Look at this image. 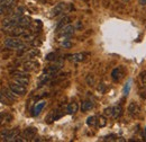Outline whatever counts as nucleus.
Here are the masks:
<instances>
[{"label": "nucleus", "instance_id": "1", "mask_svg": "<svg viewBox=\"0 0 146 142\" xmlns=\"http://www.w3.org/2000/svg\"><path fill=\"white\" fill-rule=\"evenodd\" d=\"M5 46L8 49H13V50H17L18 53H23L27 50V45L21 42L20 40H18L17 37H8L5 40Z\"/></svg>", "mask_w": 146, "mask_h": 142}, {"label": "nucleus", "instance_id": "2", "mask_svg": "<svg viewBox=\"0 0 146 142\" xmlns=\"http://www.w3.org/2000/svg\"><path fill=\"white\" fill-rule=\"evenodd\" d=\"M74 31H75L74 29V26L71 25V24H68V25H65L64 27H62L58 31V36H60V38H63V40L70 38L74 34Z\"/></svg>", "mask_w": 146, "mask_h": 142}, {"label": "nucleus", "instance_id": "3", "mask_svg": "<svg viewBox=\"0 0 146 142\" xmlns=\"http://www.w3.org/2000/svg\"><path fill=\"white\" fill-rule=\"evenodd\" d=\"M127 111H128V114H129L131 117H134V119L138 117L139 114H141V107L138 106V104H137L136 102H131V103L128 105Z\"/></svg>", "mask_w": 146, "mask_h": 142}, {"label": "nucleus", "instance_id": "4", "mask_svg": "<svg viewBox=\"0 0 146 142\" xmlns=\"http://www.w3.org/2000/svg\"><path fill=\"white\" fill-rule=\"evenodd\" d=\"M9 88L11 89L16 95H18V96H23V95H25L27 92V88L25 86H23V85L17 84V82H11L9 85Z\"/></svg>", "mask_w": 146, "mask_h": 142}, {"label": "nucleus", "instance_id": "5", "mask_svg": "<svg viewBox=\"0 0 146 142\" xmlns=\"http://www.w3.org/2000/svg\"><path fill=\"white\" fill-rule=\"evenodd\" d=\"M65 8H66V5H65L64 2L57 3L56 6H54V7L52 8V10H51V13H50V17H55V16L61 15V14L65 10Z\"/></svg>", "mask_w": 146, "mask_h": 142}, {"label": "nucleus", "instance_id": "6", "mask_svg": "<svg viewBox=\"0 0 146 142\" xmlns=\"http://www.w3.org/2000/svg\"><path fill=\"white\" fill-rule=\"evenodd\" d=\"M8 32H9V34L13 36V37H19V36H24L25 34H26V33H27V31H26V27H23V26H16V27H14V28L9 29Z\"/></svg>", "mask_w": 146, "mask_h": 142}, {"label": "nucleus", "instance_id": "7", "mask_svg": "<svg viewBox=\"0 0 146 142\" xmlns=\"http://www.w3.org/2000/svg\"><path fill=\"white\" fill-rule=\"evenodd\" d=\"M23 67H24V70L27 71V72H29V71L37 70V68L39 67V64H38V62L34 61V60L32 59V60H27V61H25L24 64H23Z\"/></svg>", "mask_w": 146, "mask_h": 142}, {"label": "nucleus", "instance_id": "8", "mask_svg": "<svg viewBox=\"0 0 146 142\" xmlns=\"http://www.w3.org/2000/svg\"><path fill=\"white\" fill-rule=\"evenodd\" d=\"M68 58H69V60H70V61L78 63V62H82V61H84V60L87 59V53L79 52V53L71 54V55H69Z\"/></svg>", "mask_w": 146, "mask_h": 142}, {"label": "nucleus", "instance_id": "9", "mask_svg": "<svg viewBox=\"0 0 146 142\" xmlns=\"http://www.w3.org/2000/svg\"><path fill=\"white\" fill-rule=\"evenodd\" d=\"M36 133H37V130L35 127H27V129L24 130L23 135H24V138L26 140H32L36 135Z\"/></svg>", "mask_w": 146, "mask_h": 142}, {"label": "nucleus", "instance_id": "10", "mask_svg": "<svg viewBox=\"0 0 146 142\" xmlns=\"http://www.w3.org/2000/svg\"><path fill=\"white\" fill-rule=\"evenodd\" d=\"M39 55V51L37 50V49H29L28 51H26L25 53H24V59H26V60H32V59H34V58H36Z\"/></svg>", "mask_w": 146, "mask_h": 142}, {"label": "nucleus", "instance_id": "11", "mask_svg": "<svg viewBox=\"0 0 146 142\" xmlns=\"http://www.w3.org/2000/svg\"><path fill=\"white\" fill-rule=\"evenodd\" d=\"M52 77H53L52 74L44 72V73L39 77V79H38V87H42V86H44L45 84H47V82L51 80V78H52Z\"/></svg>", "mask_w": 146, "mask_h": 142}, {"label": "nucleus", "instance_id": "12", "mask_svg": "<svg viewBox=\"0 0 146 142\" xmlns=\"http://www.w3.org/2000/svg\"><path fill=\"white\" fill-rule=\"evenodd\" d=\"M19 134V130L18 129H14V130H9L8 131V134H7V137H6V139L3 140V141L6 142H14V139L17 137Z\"/></svg>", "mask_w": 146, "mask_h": 142}, {"label": "nucleus", "instance_id": "13", "mask_svg": "<svg viewBox=\"0 0 146 142\" xmlns=\"http://www.w3.org/2000/svg\"><path fill=\"white\" fill-rule=\"evenodd\" d=\"M121 114H123V107H121L120 104H117L116 106L112 107L111 116H112L113 119H118V117H120V116H121Z\"/></svg>", "mask_w": 146, "mask_h": 142}, {"label": "nucleus", "instance_id": "14", "mask_svg": "<svg viewBox=\"0 0 146 142\" xmlns=\"http://www.w3.org/2000/svg\"><path fill=\"white\" fill-rule=\"evenodd\" d=\"M32 24V19L28 16H20L18 18V26H23V27H28Z\"/></svg>", "mask_w": 146, "mask_h": 142}, {"label": "nucleus", "instance_id": "15", "mask_svg": "<svg viewBox=\"0 0 146 142\" xmlns=\"http://www.w3.org/2000/svg\"><path fill=\"white\" fill-rule=\"evenodd\" d=\"M2 91H3V94L6 95V97H7V98H8L10 102H16V100L18 99V97L16 96V94H15V92H14V91H13L10 88H9V89H3Z\"/></svg>", "mask_w": 146, "mask_h": 142}, {"label": "nucleus", "instance_id": "16", "mask_svg": "<svg viewBox=\"0 0 146 142\" xmlns=\"http://www.w3.org/2000/svg\"><path fill=\"white\" fill-rule=\"evenodd\" d=\"M78 109H79V105H78L76 102H71V103L68 105V107H66V112H68L70 115L75 114V113L78 112Z\"/></svg>", "mask_w": 146, "mask_h": 142}, {"label": "nucleus", "instance_id": "17", "mask_svg": "<svg viewBox=\"0 0 146 142\" xmlns=\"http://www.w3.org/2000/svg\"><path fill=\"white\" fill-rule=\"evenodd\" d=\"M121 76H123V72L120 70V68H116V69H113L112 72H111V78L115 81H119L120 78H121Z\"/></svg>", "mask_w": 146, "mask_h": 142}, {"label": "nucleus", "instance_id": "18", "mask_svg": "<svg viewBox=\"0 0 146 142\" xmlns=\"http://www.w3.org/2000/svg\"><path fill=\"white\" fill-rule=\"evenodd\" d=\"M15 82L27 87L29 85V78L28 77H15Z\"/></svg>", "mask_w": 146, "mask_h": 142}, {"label": "nucleus", "instance_id": "19", "mask_svg": "<svg viewBox=\"0 0 146 142\" xmlns=\"http://www.w3.org/2000/svg\"><path fill=\"white\" fill-rule=\"evenodd\" d=\"M69 21H70V17H69V16H64V17L62 18V19L57 23V25H56V31L58 32L62 27H64L65 25H68V24H69Z\"/></svg>", "mask_w": 146, "mask_h": 142}, {"label": "nucleus", "instance_id": "20", "mask_svg": "<svg viewBox=\"0 0 146 142\" xmlns=\"http://www.w3.org/2000/svg\"><path fill=\"white\" fill-rule=\"evenodd\" d=\"M92 108H93V103H92L91 100L82 102V104H81V111L82 112H88V111H90Z\"/></svg>", "mask_w": 146, "mask_h": 142}, {"label": "nucleus", "instance_id": "21", "mask_svg": "<svg viewBox=\"0 0 146 142\" xmlns=\"http://www.w3.org/2000/svg\"><path fill=\"white\" fill-rule=\"evenodd\" d=\"M45 105H46V103H45L44 100H43V102H39L36 106H35V108H34V115H35V116H37V115H38V114L42 112V109L45 107Z\"/></svg>", "mask_w": 146, "mask_h": 142}, {"label": "nucleus", "instance_id": "22", "mask_svg": "<svg viewBox=\"0 0 146 142\" xmlns=\"http://www.w3.org/2000/svg\"><path fill=\"white\" fill-rule=\"evenodd\" d=\"M0 103L1 104H5V105H9L10 104V100L6 97V95L3 94V91H0Z\"/></svg>", "mask_w": 146, "mask_h": 142}, {"label": "nucleus", "instance_id": "23", "mask_svg": "<svg viewBox=\"0 0 146 142\" xmlns=\"http://www.w3.org/2000/svg\"><path fill=\"white\" fill-rule=\"evenodd\" d=\"M11 120H13V116H11L10 114H7V113H5V115H3V119H2V122H1V124H8V123H10V122H11Z\"/></svg>", "mask_w": 146, "mask_h": 142}, {"label": "nucleus", "instance_id": "24", "mask_svg": "<svg viewBox=\"0 0 146 142\" xmlns=\"http://www.w3.org/2000/svg\"><path fill=\"white\" fill-rule=\"evenodd\" d=\"M97 123H98V126H99V127H104V126L107 125V119H106L105 116H100V117L98 119Z\"/></svg>", "mask_w": 146, "mask_h": 142}, {"label": "nucleus", "instance_id": "25", "mask_svg": "<svg viewBox=\"0 0 146 142\" xmlns=\"http://www.w3.org/2000/svg\"><path fill=\"white\" fill-rule=\"evenodd\" d=\"M139 78H141V84H142V86L146 88V71H142L141 73H139Z\"/></svg>", "mask_w": 146, "mask_h": 142}, {"label": "nucleus", "instance_id": "26", "mask_svg": "<svg viewBox=\"0 0 146 142\" xmlns=\"http://www.w3.org/2000/svg\"><path fill=\"white\" fill-rule=\"evenodd\" d=\"M87 124L89 125V126H94V125L97 124V117L96 116H89L87 119Z\"/></svg>", "mask_w": 146, "mask_h": 142}, {"label": "nucleus", "instance_id": "27", "mask_svg": "<svg viewBox=\"0 0 146 142\" xmlns=\"http://www.w3.org/2000/svg\"><path fill=\"white\" fill-rule=\"evenodd\" d=\"M16 0H1L0 1V5L5 6V7H11L14 3H15Z\"/></svg>", "mask_w": 146, "mask_h": 142}, {"label": "nucleus", "instance_id": "28", "mask_svg": "<svg viewBox=\"0 0 146 142\" xmlns=\"http://www.w3.org/2000/svg\"><path fill=\"white\" fill-rule=\"evenodd\" d=\"M61 45H62L63 48L70 49V48L72 46V43L70 42V40H69V38H65V40H62V42H61Z\"/></svg>", "mask_w": 146, "mask_h": 142}, {"label": "nucleus", "instance_id": "29", "mask_svg": "<svg viewBox=\"0 0 146 142\" xmlns=\"http://www.w3.org/2000/svg\"><path fill=\"white\" fill-rule=\"evenodd\" d=\"M86 81H87V84H88L90 87H92V86L94 85V77H93L92 74H88L87 78H86Z\"/></svg>", "mask_w": 146, "mask_h": 142}, {"label": "nucleus", "instance_id": "30", "mask_svg": "<svg viewBox=\"0 0 146 142\" xmlns=\"http://www.w3.org/2000/svg\"><path fill=\"white\" fill-rule=\"evenodd\" d=\"M97 90H98L100 94H104V92H106L107 87H106V85H105L104 82H100V84L97 86Z\"/></svg>", "mask_w": 146, "mask_h": 142}, {"label": "nucleus", "instance_id": "31", "mask_svg": "<svg viewBox=\"0 0 146 142\" xmlns=\"http://www.w3.org/2000/svg\"><path fill=\"white\" fill-rule=\"evenodd\" d=\"M46 60L47 61H55L56 60V54L55 53H50L46 55Z\"/></svg>", "mask_w": 146, "mask_h": 142}, {"label": "nucleus", "instance_id": "32", "mask_svg": "<svg viewBox=\"0 0 146 142\" xmlns=\"http://www.w3.org/2000/svg\"><path fill=\"white\" fill-rule=\"evenodd\" d=\"M130 84H131V80H129L127 84L125 85V88H124V94H125V95H128V91H129V89H130Z\"/></svg>", "mask_w": 146, "mask_h": 142}, {"label": "nucleus", "instance_id": "33", "mask_svg": "<svg viewBox=\"0 0 146 142\" xmlns=\"http://www.w3.org/2000/svg\"><path fill=\"white\" fill-rule=\"evenodd\" d=\"M8 131H9V130H2V131L0 132V139L5 140L6 137H7V134H8Z\"/></svg>", "mask_w": 146, "mask_h": 142}, {"label": "nucleus", "instance_id": "34", "mask_svg": "<svg viewBox=\"0 0 146 142\" xmlns=\"http://www.w3.org/2000/svg\"><path fill=\"white\" fill-rule=\"evenodd\" d=\"M104 140H105V141H115V140H116V135H113V134L108 135V137H106Z\"/></svg>", "mask_w": 146, "mask_h": 142}, {"label": "nucleus", "instance_id": "35", "mask_svg": "<svg viewBox=\"0 0 146 142\" xmlns=\"http://www.w3.org/2000/svg\"><path fill=\"white\" fill-rule=\"evenodd\" d=\"M111 113H112V108L111 107H108L105 109V115H110L111 116Z\"/></svg>", "mask_w": 146, "mask_h": 142}, {"label": "nucleus", "instance_id": "36", "mask_svg": "<svg viewBox=\"0 0 146 142\" xmlns=\"http://www.w3.org/2000/svg\"><path fill=\"white\" fill-rule=\"evenodd\" d=\"M3 115H5V113H3V112H0V124H1V122H2V119H3Z\"/></svg>", "mask_w": 146, "mask_h": 142}, {"label": "nucleus", "instance_id": "37", "mask_svg": "<svg viewBox=\"0 0 146 142\" xmlns=\"http://www.w3.org/2000/svg\"><path fill=\"white\" fill-rule=\"evenodd\" d=\"M139 3L142 6H144V5H146V0H139Z\"/></svg>", "mask_w": 146, "mask_h": 142}, {"label": "nucleus", "instance_id": "38", "mask_svg": "<svg viewBox=\"0 0 146 142\" xmlns=\"http://www.w3.org/2000/svg\"><path fill=\"white\" fill-rule=\"evenodd\" d=\"M124 1H126V2H127V1H129V0H124Z\"/></svg>", "mask_w": 146, "mask_h": 142}, {"label": "nucleus", "instance_id": "39", "mask_svg": "<svg viewBox=\"0 0 146 142\" xmlns=\"http://www.w3.org/2000/svg\"><path fill=\"white\" fill-rule=\"evenodd\" d=\"M145 134H146V130H145Z\"/></svg>", "mask_w": 146, "mask_h": 142}, {"label": "nucleus", "instance_id": "40", "mask_svg": "<svg viewBox=\"0 0 146 142\" xmlns=\"http://www.w3.org/2000/svg\"><path fill=\"white\" fill-rule=\"evenodd\" d=\"M0 1H1V0H0Z\"/></svg>", "mask_w": 146, "mask_h": 142}]
</instances>
